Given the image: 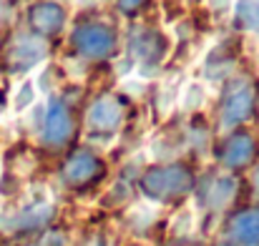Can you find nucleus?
Returning a JSON list of instances; mask_svg holds the SVG:
<instances>
[{"label": "nucleus", "mask_w": 259, "mask_h": 246, "mask_svg": "<svg viewBox=\"0 0 259 246\" xmlns=\"http://www.w3.org/2000/svg\"><path fill=\"white\" fill-rule=\"evenodd\" d=\"M206 103V85L199 81H189L179 90V106L184 111H199Z\"/></svg>", "instance_id": "obj_14"}, {"label": "nucleus", "mask_w": 259, "mask_h": 246, "mask_svg": "<svg viewBox=\"0 0 259 246\" xmlns=\"http://www.w3.org/2000/svg\"><path fill=\"white\" fill-rule=\"evenodd\" d=\"M66 25V13L58 3H38L30 8V28L40 35H51V33H58L61 28Z\"/></svg>", "instance_id": "obj_8"}, {"label": "nucleus", "mask_w": 259, "mask_h": 246, "mask_svg": "<svg viewBox=\"0 0 259 246\" xmlns=\"http://www.w3.org/2000/svg\"><path fill=\"white\" fill-rule=\"evenodd\" d=\"M71 131H73V123H71V113L68 108L53 98L43 113V123H40V133H43V141L48 146H63L68 138H71Z\"/></svg>", "instance_id": "obj_3"}, {"label": "nucleus", "mask_w": 259, "mask_h": 246, "mask_svg": "<svg viewBox=\"0 0 259 246\" xmlns=\"http://www.w3.org/2000/svg\"><path fill=\"white\" fill-rule=\"evenodd\" d=\"M257 66H259V51H257Z\"/></svg>", "instance_id": "obj_22"}, {"label": "nucleus", "mask_w": 259, "mask_h": 246, "mask_svg": "<svg viewBox=\"0 0 259 246\" xmlns=\"http://www.w3.org/2000/svg\"><path fill=\"white\" fill-rule=\"evenodd\" d=\"M35 98H38L35 83H33V78H25V81H20V83H18V88L13 90L10 106H13V111H15V113H23V111L33 108Z\"/></svg>", "instance_id": "obj_15"}, {"label": "nucleus", "mask_w": 259, "mask_h": 246, "mask_svg": "<svg viewBox=\"0 0 259 246\" xmlns=\"http://www.w3.org/2000/svg\"><path fill=\"white\" fill-rule=\"evenodd\" d=\"M141 3H144V0H118V8H121L123 13H131V10H136Z\"/></svg>", "instance_id": "obj_19"}, {"label": "nucleus", "mask_w": 259, "mask_h": 246, "mask_svg": "<svg viewBox=\"0 0 259 246\" xmlns=\"http://www.w3.org/2000/svg\"><path fill=\"white\" fill-rule=\"evenodd\" d=\"M71 40H73L76 51L81 56H86V58H103V56H108L113 51V43H116L111 28H106L101 23H83V25H78L73 30Z\"/></svg>", "instance_id": "obj_2"}, {"label": "nucleus", "mask_w": 259, "mask_h": 246, "mask_svg": "<svg viewBox=\"0 0 259 246\" xmlns=\"http://www.w3.org/2000/svg\"><path fill=\"white\" fill-rule=\"evenodd\" d=\"M254 186H257V191H259V168L254 171Z\"/></svg>", "instance_id": "obj_21"}, {"label": "nucleus", "mask_w": 259, "mask_h": 246, "mask_svg": "<svg viewBox=\"0 0 259 246\" xmlns=\"http://www.w3.org/2000/svg\"><path fill=\"white\" fill-rule=\"evenodd\" d=\"M237 18L247 28H259V0H239L237 3Z\"/></svg>", "instance_id": "obj_16"}, {"label": "nucleus", "mask_w": 259, "mask_h": 246, "mask_svg": "<svg viewBox=\"0 0 259 246\" xmlns=\"http://www.w3.org/2000/svg\"><path fill=\"white\" fill-rule=\"evenodd\" d=\"M86 121H88L91 133H116L121 121H123V111H121L118 101L103 95V98L91 103Z\"/></svg>", "instance_id": "obj_4"}, {"label": "nucleus", "mask_w": 259, "mask_h": 246, "mask_svg": "<svg viewBox=\"0 0 259 246\" xmlns=\"http://www.w3.org/2000/svg\"><path fill=\"white\" fill-rule=\"evenodd\" d=\"M237 193V181L232 176H217L204 188V204L211 209H224Z\"/></svg>", "instance_id": "obj_13"}, {"label": "nucleus", "mask_w": 259, "mask_h": 246, "mask_svg": "<svg viewBox=\"0 0 259 246\" xmlns=\"http://www.w3.org/2000/svg\"><path fill=\"white\" fill-rule=\"evenodd\" d=\"M194 186V178L189 173V168L179 164L171 166H159V168H151L144 173L141 178V188L149 199L154 201H171L179 199L184 193H189Z\"/></svg>", "instance_id": "obj_1"}, {"label": "nucleus", "mask_w": 259, "mask_h": 246, "mask_svg": "<svg viewBox=\"0 0 259 246\" xmlns=\"http://www.w3.org/2000/svg\"><path fill=\"white\" fill-rule=\"evenodd\" d=\"M229 234L237 244L259 246V209L239 211L229 224Z\"/></svg>", "instance_id": "obj_11"}, {"label": "nucleus", "mask_w": 259, "mask_h": 246, "mask_svg": "<svg viewBox=\"0 0 259 246\" xmlns=\"http://www.w3.org/2000/svg\"><path fill=\"white\" fill-rule=\"evenodd\" d=\"M206 8L217 13H229L234 8V0H206Z\"/></svg>", "instance_id": "obj_18"}, {"label": "nucleus", "mask_w": 259, "mask_h": 246, "mask_svg": "<svg viewBox=\"0 0 259 246\" xmlns=\"http://www.w3.org/2000/svg\"><path fill=\"white\" fill-rule=\"evenodd\" d=\"M103 166L98 161V156H93L91 151H78L73 154L66 166H63V178L71 183V186H83L88 181H93L96 176H101Z\"/></svg>", "instance_id": "obj_6"}, {"label": "nucleus", "mask_w": 259, "mask_h": 246, "mask_svg": "<svg viewBox=\"0 0 259 246\" xmlns=\"http://www.w3.org/2000/svg\"><path fill=\"white\" fill-rule=\"evenodd\" d=\"M123 88H126L128 93H141L144 83H141V81H126V83H123Z\"/></svg>", "instance_id": "obj_20"}, {"label": "nucleus", "mask_w": 259, "mask_h": 246, "mask_svg": "<svg viewBox=\"0 0 259 246\" xmlns=\"http://www.w3.org/2000/svg\"><path fill=\"white\" fill-rule=\"evenodd\" d=\"M131 56L141 66L159 63V58L164 56V40H161V35H156L154 30H146V28L134 30L131 33Z\"/></svg>", "instance_id": "obj_7"}, {"label": "nucleus", "mask_w": 259, "mask_h": 246, "mask_svg": "<svg viewBox=\"0 0 259 246\" xmlns=\"http://www.w3.org/2000/svg\"><path fill=\"white\" fill-rule=\"evenodd\" d=\"M252 106H254V90L247 85V83H239L224 101V108H222V126L224 128H232L242 121L249 118L252 113Z\"/></svg>", "instance_id": "obj_5"}, {"label": "nucleus", "mask_w": 259, "mask_h": 246, "mask_svg": "<svg viewBox=\"0 0 259 246\" xmlns=\"http://www.w3.org/2000/svg\"><path fill=\"white\" fill-rule=\"evenodd\" d=\"M174 90H176V88H174L171 81L161 88V101H159V103H161V113H169V108L174 106V98H176V93H174Z\"/></svg>", "instance_id": "obj_17"}, {"label": "nucleus", "mask_w": 259, "mask_h": 246, "mask_svg": "<svg viewBox=\"0 0 259 246\" xmlns=\"http://www.w3.org/2000/svg\"><path fill=\"white\" fill-rule=\"evenodd\" d=\"M252 156H254V141L247 133H234L227 141L224 151H222V161H224V166H229V168L247 166L252 161Z\"/></svg>", "instance_id": "obj_12"}, {"label": "nucleus", "mask_w": 259, "mask_h": 246, "mask_svg": "<svg viewBox=\"0 0 259 246\" xmlns=\"http://www.w3.org/2000/svg\"><path fill=\"white\" fill-rule=\"evenodd\" d=\"M222 246H234V244H222Z\"/></svg>", "instance_id": "obj_23"}, {"label": "nucleus", "mask_w": 259, "mask_h": 246, "mask_svg": "<svg viewBox=\"0 0 259 246\" xmlns=\"http://www.w3.org/2000/svg\"><path fill=\"white\" fill-rule=\"evenodd\" d=\"M8 58L15 68H33L35 63H40L46 58V43L40 38H33V35H20L10 45Z\"/></svg>", "instance_id": "obj_9"}, {"label": "nucleus", "mask_w": 259, "mask_h": 246, "mask_svg": "<svg viewBox=\"0 0 259 246\" xmlns=\"http://www.w3.org/2000/svg\"><path fill=\"white\" fill-rule=\"evenodd\" d=\"M51 216H53V206H51V201L40 199V201H33V204H28L25 209L15 211L5 224H8L10 231H13V229H15V231H18V229H35V226H43Z\"/></svg>", "instance_id": "obj_10"}]
</instances>
